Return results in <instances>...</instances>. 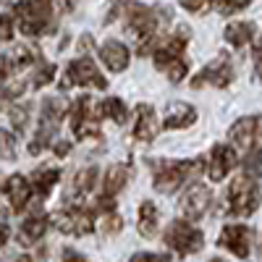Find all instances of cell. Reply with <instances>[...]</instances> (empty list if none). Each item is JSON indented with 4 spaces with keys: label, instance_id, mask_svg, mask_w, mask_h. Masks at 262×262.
Listing matches in <instances>:
<instances>
[{
    "label": "cell",
    "instance_id": "f546056e",
    "mask_svg": "<svg viewBox=\"0 0 262 262\" xmlns=\"http://www.w3.org/2000/svg\"><path fill=\"white\" fill-rule=\"evenodd\" d=\"M27 121H29V105H18L11 111V123L16 131H24L27 128Z\"/></svg>",
    "mask_w": 262,
    "mask_h": 262
},
{
    "label": "cell",
    "instance_id": "8992f818",
    "mask_svg": "<svg viewBox=\"0 0 262 262\" xmlns=\"http://www.w3.org/2000/svg\"><path fill=\"white\" fill-rule=\"evenodd\" d=\"M50 223L60 231V233H69V236H86L95 231V217L90 210L84 207H69V210H60L50 217Z\"/></svg>",
    "mask_w": 262,
    "mask_h": 262
},
{
    "label": "cell",
    "instance_id": "e0dca14e",
    "mask_svg": "<svg viewBox=\"0 0 262 262\" xmlns=\"http://www.w3.org/2000/svg\"><path fill=\"white\" fill-rule=\"evenodd\" d=\"M194 121H196V111H194L189 102H170L163 126H165V128H186V126H191Z\"/></svg>",
    "mask_w": 262,
    "mask_h": 262
},
{
    "label": "cell",
    "instance_id": "1f68e13d",
    "mask_svg": "<svg viewBox=\"0 0 262 262\" xmlns=\"http://www.w3.org/2000/svg\"><path fill=\"white\" fill-rule=\"evenodd\" d=\"M249 3H252V0H221V13L223 16H231L236 11H244Z\"/></svg>",
    "mask_w": 262,
    "mask_h": 262
},
{
    "label": "cell",
    "instance_id": "7c38bea8",
    "mask_svg": "<svg viewBox=\"0 0 262 262\" xmlns=\"http://www.w3.org/2000/svg\"><path fill=\"white\" fill-rule=\"evenodd\" d=\"M236 165V155H233V149L226 147V144H215L212 152H210V179L212 181H223L231 168Z\"/></svg>",
    "mask_w": 262,
    "mask_h": 262
},
{
    "label": "cell",
    "instance_id": "4316f807",
    "mask_svg": "<svg viewBox=\"0 0 262 262\" xmlns=\"http://www.w3.org/2000/svg\"><path fill=\"white\" fill-rule=\"evenodd\" d=\"M244 173L252 176L254 181L262 179V149H252L249 147V155L244 158Z\"/></svg>",
    "mask_w": 262,
    "mask_h": 262
},
{
    "label": "cell",
    "instance_id": "60d3db41",
    "mask_svg": "<svg viewBox=\"0 0 262 262\" xmlns=\"http://www.w3.org/2000/svg\"><path fill=\"white\" fill-rule=\"evenodd\" d=\"M254 53H262V37H259V42L254 45Z\"/></svg>",
    "mask_w": 262,
    "mask_h": 262
},
{
    "label": "cell",
    "instance_id": "6da1fadb",
    "mask_svg": "<svg viewBox=\"0 0 262 262\" xmlns=\"http://www.w3.org/2000/svg\"><path fill=\"white\" fill-rule=\"evenodd\" d=\"M13 16L18 18V27L24 34L37 37L53 29V13L48 0H24L13 8Z\"/></svg>",
    "mask_w": 262,
    "mask_h": 262
},
{
    "label": "cell",
    "instance_id": "cb8c5ba5",
    "mask_svg": "<svg viewBox=\"0 0 262 262\" xmlns=\"http://www.w3.org/2000/svg\"><path fill=\"white\" fill-rule=\"evenodd\" d=\"M126 179H128V168L126 165H111L102 179V194H111L116 196L123 186H126Z\"/></svg>",
    "mask_w": 262,
    "mask_h": 262
},
{
    "label": "cell",
    "instance_id": "8fae6325",
    "mask_svg": "<svg viewBox=\"0 0 262 262\" xmlns=\"http://www.w3.org/2000/svg\"><path fill=\"white\" fill-rule=\"evenodd\" d=\"M249 242H252V233L244 226H226L221 231V247H226L236 257H247L249 254V247H252Z\"/></svg>",
    "mask_w": 262,
    "mask_h": 262
},
{
    "label": "cell",
    "instance_id": "d6a6232c",
    "mask_svg": "<svg viewBox=\"0 0 262 262\" xmlns=\"http://www.w3.org/2000/svg\"><path fill=\"white\" fill-rule=\"evenodd\" d=\"M53 79H55V66H53V63H45V66L39 69V74L34 76V86H45V84L53 81Z\"/></svg>",
    "mask_w": 262,
    "mask_h": 262
},
{
    "label": "cell",
    "instance_id": "5b68a950",
    "mask_svg": "<svg viewBox=\"0 0 262 262\" xmlns=\"http://www.w3.org/2000/svg\"><path fill=\"white\" fill-rule=\"evenodd\" d=\"M202 170V163H191V160H184V163H163L155 173V189L160 194H173L186 179H191L194 173Z\"/></svg>",
    "mask_w": 262,
    "mask_h": 262
},
{
    "label": "cell",
    "instance_id": "f1b7e54d",
    "mask_svg": "<svg viewBox=\"0 0 262 262\" xmlns=\"http://www.w3.org/2000/svg\"><path fill=\"white\" fill-rule=\"evenodd\" d=\"M34 58H37L34 50H29V48H16V53H13V58H11V66H13V69H27V66L34 63Z\"/></svg>",
    "mask_w": 262,
    "mask_h": 262
},
{
    "label": "cell",
    "instance_id": "ab89813d",
    "mask_svg": "<svg viewBox=\"0 0 262 262\" xmlns=\"http://www.w3.org/2000/svg\"><path fill=\"white\" fill-rule=\"evenodd\" d=\"M257 139H262V116H257Z\"/></svg>",
    "mask_w": 262,
    "mask_h": 262
},
{
    "label": "cell",
    "instance_id": "f35d334b",
    "mask_svg": "<svg viewBox=\"0 0 262 262\" xmlns=\"http://www.w3.org/2000/svg\"><path fill=\"white\" fill-rule=\"evenodd\" d=\"M254 58H257V74L262 79V53H254Z\"/></svg>",
    "mask_w": 262,
    "mask_h": 262
},
{
    "label": "cell",
    "instance_id": "ffe728a7",
    "mask_svg": "<svg viewBox=\"0 0 262 262\" xmlns=\"http://www.w3.org/2000/svg\"><path fill=\"white\" fill-rule=\"evenodd\" d=\"M97 168H84V170H79L76 173V179H74V184H71V189L66 191V200H71V196L76 194V200H81V196H86L95 186H97ZM74 200V202H76Z\"/></svg>",
    "mask_w": 262,
    "mask_h": 262
},
{
    "label": "cell",
    "instance_id": "5bb4252c",
    "mask_svg": "<svg viewBox=\"0 0 262 262\" xmlns=\"http://www.w3.org/2000/svg\"><path fill=\"white\" fill-rule=\"evenodd\" d=\"M160 131V123H158V116H155V107L142 102L137 105V128H134V137L139 142H152Z\"/></svg>",
    "mask_w": 262,
    "mask_h": 262
},
{
    "label": "cell",
    "instance_id": "d590c367",
    "mask_svg": "<svg viewBox=\"0 0 262 262\" xmlns=\"http://www.w3.org/2000/svg\"><path fill=\"white\" fill-rule=\"evenodd\" d=\"M8 76H11V60L6 55H0V86L8 81Z\"/></svg>",
    "mask_w": 262,
    "mask_h": 262
},
{
    "label": "cell",
    "instance_id": "603a6c76",
    "mask_svg": "<svg viewBox=\"0 0 262 262\" xmlns=\"http://www.w3.org/2000/svg\"><path fill=\"white\" fill-rule=\"evenodd\" d=\"M155 66L170 81H181L186 76V63L181 60V55H163V53H158L155 55Z\"/></svg>",
    "mask_w": 262,
    "mask_h": 262
},
{
    "label": "cell",
    "instance_id": "44dd1931",
    "mask_svg": "<svg viewBox=\"0 0 262 262\" xmlns=\"http://www.w3.org/2000/svg\"><path fill=\"white\" fill-rule=\"evenodd\" d=\"M223 37H226L228 45L244 48V45H249V42L254 39V24H249V21H236V24H228Z\"/></svg>",
    "mask_w": 262,
    "mask_h": 262
},
{
    "label": "cell",
    "instance_id": "83f0119b",
    "mask_svg": "<svg viewBox=\"0 0 262 262\" xmlns=\"http://www.w3.org/2000/svg\"><path fill=\"white\" fill-rule=\"evenodd\" d=\"M0 158L3 160L16 158V137L8 134V131H0Z\"/></svg>",
    "mask_w": 262,
    "mask_h": 262
},
{
    "label": "cell",
    "instance_id": "7a4b0ae2",
    "mask_svg": "<svg viewBox=\"0 0 262 262\" xmlns=\"http://www.w3.org/2000/svg\"><path fill=\"white\" fill-rule=\"evenodd\" d=\"M228 207H231V215H238V217H247V215H252L259 207V189H257L252 176L242 173L238 179L231 181Z\"/></svg>",
    "mask_w": 262,
    "mask_h": 262
},
{
    "label": "cell",
    "instance_id": "7402d4cb",
    "mask_svg": "<svg viewBox=\"0 0 262 262\" xmlns=\"http://www.w3.org/2000/svg\"><path fill=\"white\" fill-rule=\"evenodd\" d=\"M58 179H60V170L58 168H39L34 176H32V191L45 200V196L53 191V186L58 184Z\"/></svg>",
    "mask_w": 262,
    "mask_h": 262
},
{
    "label": "cell",
    "instance_id": "836d02e7",
    "mask_svg": "<svg viewBox=\"0 0 262 262\" xmlns=\"http://www.w3.org/2000/svg\"><path fill=\"white\" fill-rule=\"evenodd\" d=\"M121 228H123L121 217H118V215H113V212H111V215H107L105 221L100 223V231H102V233H118Z\"/></svg>",
    "mask_w": 262,
    "mask_h": 262
},
{
    "label": "cell",
    "instance_id": "74e56055",
    "mask_svg": "<svg viewBox=\"0 0 262 262\" xmlns=\"http://www.w3.org/2000/svg\"><path fill=\"white\" fill-rule=\"evenodd\" d=\"M8 236H11V228H8L6 223H0V247L8 242Z\"/></svg>",
    "mask_w": 262,
    "mask_h": 262
},
{
    "label": "cell",
    "instance_id": "484cf974",
    "mask_svg": "<svg viewBox=\"0 0 262 262\" xmlns=\"http://www.w3.org/2000/svg\"><path fill=\"white\" fill-rule=\"evenodd\" d=\"M97 111L102 113V116H107L111 121H116V123H126V118H128V111H126V105L118 100V97H107Z\"/></svg>",
    "mask_w": 262,
    "mask_h": 262
},
{
    "label": "cell",
    "instance_id": "9c48e42d",
    "mask_svg": "<svg viewBox=\"0 0 262 262\" xmlns=\"http://www.w3.org/2000/svg\"><path fill=\"white\" fill-rule=\"evenodd\" d=\"M231 79H233V66H231L228 55H217L212 63L205 66L202 74L191 81V86L200 90V86H205V84H212V86H217V90H223V86L231 84Z\"/></svg>",
    "mask_w": 262,
    "mask_h": 262
},
{
    "label": "cell",
    "instance_id": "4fadbf2b",
    "mask_svg": "<svg viewBox=\"0 0 262 262\" xmlns=\"http://www.w3.org/2000/svg\"><path fill=\"white\" fill-rule=\"evenodd\" d=\"M6 196H8V202H11V210L13 212H21L29 200H32V181H27L21 173H16V176H11L6 181Z\"/></svg>",
    "mask_w": 262,
    "mask_h": 262
},
{
    "label": "cell",
    "instance_id": "9a60e30c",
    "mask_svg": "<svg viewBox=\"0 0 262 262\" xmlns=\"http://www.w3.org/2000/svg\"><path fill=\"white\" fill-rule=\"evenodd\" d=\"M100 58H102V63L107 66V69L116 71V74L128 69V50H126L123 42H118V39L105 42V45L100 48Z\"/></svg>",
    "mask_w": 262,
    "mask_h": 262
},
{
    "label": "cell",
    "instance_id": "4dcf8cb0",
    "mask_svg": "<svg viewBox=\"0 0 262 262\" xmlns=\"http://www.w3.org/2000/svg\"><path fill=\"white\" fill-rule=\"evenodd\" d=\"M217 3V0H181V6L191 13H207L212 6Z\"/></svg>",
    "mask_w": 262,
    "mask_h": 262
},
{
    "label": "cell",
    "instance_id": "30bf717a",
    "mask_svg": "<svg viewBox=\"0 0 262 262\" xmlns=\"http://www.w3.org/2000/svg\"><path fill=\"white\" fill-rule=\"evenodd\" d=\"M207 207H210V189L202 186V184L191 186V189L181 196V212H184V217H189V221L202 217Z\"/></svg>",
    "mask_w": 262,
    "mask_h": 262
},
{
    "label": "cell",
    "instance_id": "ba28073f",
    "mask_svg": "<svg viewBox=\"0 0 262 262\" xmlns=\"http://www.w3.org/2000/svg\"><path fill=\"white\" fill-rule=\"evenodd\" d=\"M71 131L79 137V139H86V137H95L100 134V126H97V118L92 113V100L81 95L74 107H71Z\"/></svg>",
    "mask_w": 262,
    "mask_h": 262
},
{
    "label": "cell",
    "instance_id": "277c9868",
    "mask_svg": "<svg viewBox=\"0 0 262 262\" xmlns=\"http://www.w3.org/2000/svg\"><path fill=\"white\" fill-rule=\"evenodd\" d=\"M69 86H97V90H105L107 81L97 71L95 60L84 55V58L71 60L69 69H66V76L60 79V90H69Z\"/></svg>",
    "mask_w": 262,
    "mask_h": 262
},
{
    "label": "cell",
    "instance_id": "2e32d148",
    "mask_svg": "<svg viewBox=\"0 0 262 262\" xmlns=\"http://www.w3.org/2000/svg\"><path fill=\"white\" fill-rule=\"evenodd\" d=\"M228 137H231V144L236 149H249L257 139V118H242V121H236L228 131Z\"/></svg>",
    "mask_w": 262,
    "mask_h": 262
},
{
    "label": "cell",
    "instance_id": "d6986e66",
    "mask_svg": "<svg viewBox=\"0 0 262 262\" xmlns=\"http://www.w3.org/2000/svg\"><path fill=\"white\" fill-rule=\"evenodd\" d=\"M158 226H160V212H158L155 202L144 200V202L139 205V221H137L139 233L147 236V238H152V236L158 233Z\"/></svg>",
    "mask_w": 262,
    "mask_h": 262
},
{
    "label": "cell",
    "instance_id": "8d00e7d4",
    "mask_svg": "<svg viewBox=\"0 0 262 262\" xmlns=\"http://www.w3.org/2000/svg\"><path fill=\"white\" fill-rule=\"evenodd\" d=\"M69 149H71V144H69V142H58V144H55V155H60V158H63V155H69Z\"/></svg>",
    "mask_w": 262,
    "mask_h": 262
},
{
    "label": "cell",
    "instance_id": "3957f363",
    "mask_svg": "<svg viewBox=\"0 0 262 262\" xmlns=\"http://www.w3.org/2000/svg\"><path fill=\"white\" fill-rule=\"evenodd\" d=\"M165 244L176 254H194L205 244V236L200 228H194L189 221H173L165 231Z\"/></svg>",
    "mask_w": 262,
    "mask_h": 262
},
{
    "label": "cell",
    "instance_id": "d4e9b609",
    "mask_svg": "<svg viewBox=\"0 0 262 262\" xmlns=\"http://www.w3.org/2000/svg\"><path fill=\"white\" fill-rule=\"evenodd\" d=\"M63 113H66V102L58 97H50V100H45V105H42V121L39 123H48V126H58L60 123V118H63Z\"/></svg>",
    "mask_w": 262,
    "mask_h": 262
},
{
    "label": "cell",
    "instance_id": "ac0fdd59",
    "mask_svg": "<svg viewBox=\"0 0 262 262\" xmlns=\"http://www.w3.org/2000/svg\"><path fill=\"white\" fill-rule=\"evenodd\" d=\"M45 231H48V217H45V215H32V217H27V221L21 223V231H18V244L29 247V244L39 242V238L45 236Z\"/></svg>",
    "mask_w": 262,
    "mask_h": 262
},
{
    "label": "cell",
    "instance_id": "52a82bcc",
    "mask_svg": "<svg viewBox=\"0 0 262 262\" xmlns=\"http://www.w3.org/2000/svg\"><path fill=\"white\" fill-rule=\"evenodd\" d=\"M158 21H160V16L152 13L144 6H137V3L126 6V32L131 37H137V39L152 37V32L158 29Z\"/></svg>",
    "mask_w": 262,
    "mask_h": 262
},
{
    "label": "cell",
    "instance_id": "e575fe53",
    "mask_svg": "<svg viewBox=\"0 0 262 262\" xmlns=\"http://www.w3.org/2000/svg\"><path fill=\"white\" fill-rule=\"evenodd\" d=\"M13 39V18L11 16H0V42H8Z\"/></svg>",
    "mask_w": 262,
    "mask_h": 262
}]
</instances>
